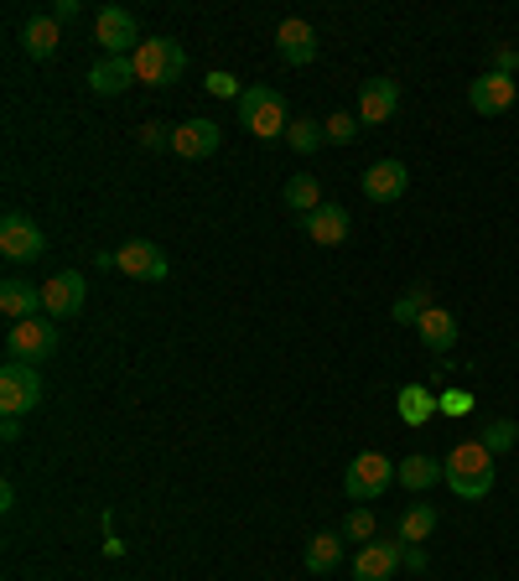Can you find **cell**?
I'll return each instance as SVG.
<instances>
[{"mask_svg": "<svg viewBox=\"0 0 519 581\" xmlns=\"http://www.w3.org/2000/svg\"><path fill=\"white\" fill-rule=\"evenodd\" d=\"M494 452L483 442H463L447 452V489L457 493V498H468V504H478V498H489L494 493Z\"/></svg>", "mask_w": 519, "mask_h": 581, "instance_id": "obj_1", "label": "cell"}, {"mask_svg": "<svg viewBox=\"0 0 519 581\" xmlns=\"http://www.w3.org/2000/svg\"><path fill=\"white\" fill-rule=\"evenodd\" d=\"M239 119H244V130L260 140H281L286 130H291L286 99L276 89H265V84H250V89L239 93Z\"/></svg>", "mask_w": 519, "mask_h": 581, "instance_id": "obj_2", "label": "cell"}, {"mask_svg": "<svg viewBox=\"0 0 519 581\" xmlns=\"http://www.w3.org/2000/svg\"><path fill=\"white\" fill-rule=\"evenodd\" d=\"M130 58H136V78L151 84V89H172V84L188 73V52H182V42H172V37H145Z\"/></svg>", "mask_w": 519, "mask_h": 581, "instance_id": "obj_3", "label": "cell"}, {"mask_svg": "<svg viewBox=\"0 0 519 581\" xmlns=\"http://www.w3.org/2000/svg\"><path fill=\"white\" fill-rule=\"evenodd\" d=\"M42 405V374L37 364H22V358H5L0 364V416H31Z\"/></svg>", "mask_w": 519, "mask_h": 581, "instance_id": "obj_4", "label": "cell"}, {"mask_svg": "<svg viewBox=\"0 0 519 581\" xmlns=\"http://www.w3.org/2000/svg\"><path fill=\"white\" fill-rule=\"evenodd\" d=\"M5 353L11 358H22V364H42L58 353V323H52L48 312L42 317H26V323H11L5 332Z\"/></svg>", "mask_w": 519, "mask_h": 581, "instance_id": "obj_5", "label": "cell"}, {"mask_svg": "<svg viewBox=\"0 0 519 581\" xmlns=\"http://www.w3.org/2000/svg\"><path fill=\"white\" fill-rule=\"evenodd\" d=\"M395 483V463L384 457V452H358L354 463H349V472H343V493L349 498H379V493Z\"/></svg>", "mask_w": 519, "mask_h": 581, "instance_id": "obj_6", "label": "cell"}, {"mask_svg": "<svg viewBox=\"0 0 519 581\" xmlns=\"http://www.w3.org/2000/svg\"><path fill=\"white\" fill-rule=\"evenodd\" d=\"M0 255L11 265H31V260L48 255V239H42V229L26 213H5L0 218Z\"/></svg>", "mask_w": 519, "mask_h": 581, "instance_id": "obj_7", "label": "cell"}, {"mask_svg": "<svg viewBox=\"0 0 519 581\" xmlns=\"http://www.w3.org/2000/svg\"><path fill=\"white\" fill-rule=\"evenodd\" d=\"M94 42L104 47V58H130L136 47H141V26L130 11H119V5H104L94 16Z\"/></svg>", "mask_w": 519, "mask_h": 581, "instance_id": "obj_8", "label": "cell"}, {"mask_svg": "<svg viewBox=\"0 0 519 581\" xmlns=\"http://www.w3.org/2000/svg\"><path fill=\"white\" fill-rule=\"evenodd\" d=\"M115 270L119 276H130V280H145V286H156V280H166V255H162V244H151V239H125L115 250Z\"/></svg>", "mask_w": 519, "mask_h": 581, "instance_id": "obj_9", "label": "cell"}, {"mask_svg": "<svg viewBox=\"0 0 519 581\" xmlns=\"http://www.w3.org/2000/svg\"><path fill=\"white\" fill-rule=\"evenodd\" d=\"M401 566H405L401 540H369V545H358L354 556V581H395Z\"/></svg>", "mask_w": 519, "mask_h": 581, "instance_id": "obj_10", "label": "cell"}, {"mask_svg": "<svg viewBox=\"0 0 519 581\" xmlns=\"http://www.w3.org/2000/svg\"><path fill=\"white\" fill-rule=\"evenodd\" d=\"M84 296H89V286L78 270H58V276L42 286V312H48L52 323H68L84 312Z\"/></svg>", "mask_w": 519, "mask_h": 581, "instance_id": "obj_11", "label": "cell"}, {"mask_svg": "<svg viewBox=\"0 0 519 581\" xmlns=\"http://www.w3.org/2000/svg\"><path fill=\"white\" fill-rule=\"evenodd\" d=\"M276 52H281V63H291V68H307V63H317V52H322V42H317V26L302 22V16H286V22L276 26Z\"/></svg>", "mask_w": 519, "mask_h": 581, "instance_id": "obj_12", "label": "cell"}, {"mask_svg": "<svg viewBox=\"0 0 519 581\" xmlns=\"http://www.w3.org/2000/svg\"><path fill=\"white\" fill-rule=\"evenodd\" d=\"M405 187H410V172H405V162H395V156L364 166V198H369V203H379V209L401 203Z\"/></svg>", "mask_w": 519, "mask_h": 581, "instance_id": "obj_13", "label": "cell"}, {"mask_svg": "<svg viewBox=\"0 0 519 581\" xmlns=\"http://www.w3.org/2000/svg\"><path fill=\"white\" fill-rule=\"evenodd\" d=\"M519 99V78H504V73H478L468 84V104L478 110V115H504L509 104Z\"/></svg>", "mask_w": 519, "mask_h": 581, "instance_id": "obj_14", "label": "cell"}, {"mask_svg": "<svg viewBox=\"0 0 519 581\" xmlns=\"http://www.w3.org/2000/svg\"><path fill=\"white\" fill-rule=\"evenodd\" d=\"M401 110V84L395 78H369L364 89H358V125H390Z\"/></svg>", "mask_w": 519, "mask_h": 581, "instance_id": "obj_15", "label": "cell"}, {"mask_svg": "<svg viewBox=\"0 0 519 581\" xmlns=\"http://www.w3.org/2000/svg\"><path fill=\"white\" fill-rule=\"evenodd\" d=\"M172 151L182 156V162H203L218 151V125L213 119H182V125H172Z\"/></svg>", "mask_w": 519, "mask_h": 581, "instance_id": "obj_16", "label": "cell"}, {"mask_svg": "<svg viewBox=\"0 0 519 581\" xmlns=\"http://www.w3.org/2000/svg\"><path fill=\"white\" fill-rule=\"evenodd\" d=\"M302 229H307L312 244L332 250V244H343V239L354 233V218H349V209H338V203H322L317 213H307V218H302Z\"/></svg>", "mask_w": 519, "mask_h": 581, "instance_id": "obj_17", "label": "cell"}, {"mask_svg": "<svg viewBox=\"0 0 519 581\" xmlns=\"http://www.w3.org/2000/svg\"><path fill=\"white\" fill-rule=\"evenodd\" d=\"M0 312L11 323H26V317H42V286H31L22 276H5L0 280Z\"/></svg>", "mask_w": 519, "mask_h": 581, "instance_id": "obj_18", "label": "cell"}, {"mask_svg": "<svg viewBox=\"0 0 519 581\" xmlns=\"http://www.w3.org/2000/svg\"><path fill=\"white\" fill-rule=\"evenodd\" d=\"M395 483L410 493H431L436 483H447V463H436L431 452H410V457L395 467Z\"/></svg>", "mask_w": 519, "mask_h": 581, "instance_id": "obj_19", "label": "cell"}, {"mask_svg": "<svg viewBox=\"0 0 519 581\" xmlns=\"http://www.w3.org/2000/svg\"><path fill=\"white\" fill-rule=\"evenodd\" d=\"M130 84H141V78H136V58H99L94 68H89V89L104 93V99L125 93Z\"/></svg>", "mask_w": 519, "mask_h": 581, "instance_id": "obj_20", "label": "cell"}, {"mask_svg": "<svg viewBox=\"0 0 519 581\" xmlns=\"http://www.w3.org/2000/svg\"><path fill=\"white\" fill-rule=\"evenodd\" d=\"M58 42H63V26L52 22V16H26L22 26V47L31 63H48L52 52H58Z\"/></svg>", "mask_w": 519, "mask_h": 581, "instance_id": "obj_21", "label": "cell"}, {"mask_svg": "<svg viewBox=\"0 0 519 581\" xmlns=\"http://www.w3.org/2000/svg\"><path fill=\"white\" fill-rule=\"evenodd\" d=\"M416 332H421L426 349L442 358V353H452V343H457V317H452V312H442V306H431L421 323H416Z\"/></svg>", "mask_w": 519, "mask_h": 581, "instance_id": "obj_22", "label": "cell"}, {"mask_svg": "<svg viewBox=\"0 0 519 581\" xmlns=\"http://www.w3.org/2000/svg\"><path fill=\"white\" fill-rule=\"evenodd\" d=\"M431 530H436V504H410V509L401 514V525H395L401 545H426Z\"/></svg>", "mask_w": 519, "mask_h": 581, "instance_id": "obj_23", "label": "cell"}, {"mask_svg": "<svg viewBox=\"0 0 519 581\" xmlns=\"http://www.w3.org/2000/svg\"><path fill=\"white\" fill-rule=\"evenodd\" d=\"M286 209L302 213V218H307V213H317V209H322V182H317L312 172H296V177L286 182Z\"/></svg>", "mask_w": 519, "mask_h": 581, "instance_id": "obj_24", "label": "cell"}, {"mask_svg": "<svg viewBox=\"0 0 519 581\" xmlns=\"http://www.w3.org/2000/svg\"><path fill=\"white\" fill-rule=\"evenodd\" d=\"M338 560H343V535L322 530V535L307 540V571H312V577H328Z\"/></svg>", "mask_w": 519, "mask_h": 581, "instance_id": "obj_25", "label": "cell"}, {"mask_svg": "<svg viewBox=\"0 0 519 581\" xmlns=\"http://www.w3.org/2000/svg\"><path fill=\"white\" fill-rule=\"evenodd\" d=\"M395 411H401L405 426H426L431 411H436V395H431L426 384H405L401 395H395Z\"/></svg>", "mask_w": 519, "mask_h": 581, "instance_id": "obj_26", "label": "cell"}, {"mask_svg": "<svg viewBox=\"0 0 519 581\" xmlns=\"http://www.w3.org/2000/svg\"><path fill=\"white\" fill-rule=\"evenodd\" d=\"M426 312H431V286H426V280H416V286L405 291L401 302L390 306V317H395L401 327H416V323L426 317Z\"/></svg>", "mask_w": 519, "mask_h": 581, "instance_id": "obj_27", "label": "cell"}, {"mask_svg": "<svg viewBox=\"0 0 519 581\" xmlns=\"http://www.w3.org/2000/svg\"><path fill=\"white\" fill-rule=\"evenodd\" d=\"M478 442L489 446V452H494V457H504V452H509V446L519 442V426L509 416H498V420H483V431H478Z\"/></svg>", "mask_w": 519, "mask_h": 581, "instance_id": "obj_28", "label": "cell"}, {"mask_svg": "<svg viewBox=\"0 0 519 581\" xmlns=\"http://www.w3.org/2000/svg\"><path fill=\"white\" fill-rule=\"evenodd\" d=\"M322 119H291V130H286V146L296 151V156H312L317 146H322Z\"/></svg>", "mask_w": 519, "mask_h": 581, "instance_id": "obj_29", "label": "cell"}, {"mask_svg": "<svg viewBox=\"0 0 519 581\" xmlns=\"http://www.w3.org/2000/svg\"><path fill=\"white\" fill-rule=\"evenodd\" d=\"M375 530H379V519L364 504L358 509H349V519H343V540H358V545H369L375 540Z\"/></svg>", "mask_w": 519, "mask_h": 581, "instance_id": "obj_30", "label": "cell"}, {"mask_svg": "<svg viewBox=\"0 0 519 581\" xmlns=\"http://www.w3.org/2000/svg\"><path fill=\"white\" fill-rule=\"evenodd\" d=\"M322 136H328L332 146H349V140L358 136V115H328L322 119Z\"/></svg>", "mask_w": 519, "mask_h": 581, "instance_id": "obj_31", "label": "cell"}, {"mask_svg": "<svg viewBox=\"0 0 519 581\" xmlns=\"http://www.w3.org/2000/svg\"><path fill=\"white\" fill-rule=\"evenodd\" d=\"M203 84H208V93H218V99H239V93H244V89H239V78H235V73H224V68L208 73Z\"/></svg>", "mask_w": 519, "mask_h": 581, "instance_id": "obj_32", "label": "cell"}, {"mask_svg": "<svg viewBox=\"0 0 519 581\" xmlns=\"http://www.w3.org/2000/svg\"><path fill=\"white\" fill-rule=\"evenodd\" d=\"M472 405H478V400H472L468 390H442V395H436V411H452V416H463Z\"/></svg>", "mask_w": 519, "mask_h": 581, "instance_id": "obj_33", "label": "cell"}, {"mask_svg": "<svg viewBox=\"0 0 519 581\" xmlns=\"http://www.w3.org/2000/svg\"><path fill=\"white\" fill-rule=\"evenodd\" d=\"M494 73H504V78H519V52L509 42L494 47Z\"/></svg>", "mask_w": 519, "mask_h": 581, "instance_id": "obj_34", "label": "cell"}, {"mask_svg": "<svg viewBox=\"0 0 519 581\" xmlns=\"http://www.w3.org/2000/svg\"><path fill=\"white\" fill-rule=\"evenodd\" d=\"M141 146H156V151H162V146H172V130H162V125H145Z\"/></svg>", "mask_w": 519, "mask_h": 581, "instance_id": "obj_35", "label": "cell"}, {"mask_svg": "<svg viewBox=\"0 0 519 581\" xmlns=\"http://www.w3.org/2000/svg\"><path fill=\"white\" fill-rule=\"evenodd\" d=\"M78 11H84V5H78V0H58V5H52V22L63 26V22H73V16H78Z\"/></svg>", "mask_w": 519, "mask_h": 581, "instance_id": "obj_36", "label": "cell"}, {"mask_svg": "<svg viewBox=\"0 0 519 581\" xmlns=\"http://www.w3.org/2000/svg\"><path fill=\"white\" fill-rule=\"evenodd\" d=\"M405 566H410V571H426V551H421V545H405Z\"/></svg>", "mask_w": 519, "mask_h": 581, "instance_id": "obj_37", "label": "cell"}, {"mask_svg": "<svg viewBox=\"0 0 519 581\" xmlns=\"http://www.w3.org/2000/svg\"><path fill=\"white\" fill-rule=\"evenodd\" d=\"M431 379H436V384H447V379H452V358H447V353L436 358V369H431Z\"/></svg>", "mask_w": 519, "mask_h": 581, "instance_id": "obj_38", "label": "cell"}]
</instances>
